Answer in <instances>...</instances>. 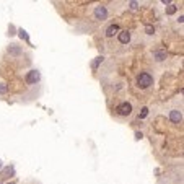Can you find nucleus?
Returning <instances> with one entry per match:
<instances>
[{
    "instance_id": "1",
    "label": "nucleus",
    "mask_w": 184,
    "mask_h": 184,
    "mask_svg": "<svg viewBox=\"0 0 184 184\" xmlns=\"http://www.w3.org/2000/svg\"><path fill=\"white\" fill-rule=\"evenodd\" d=\"M152 83H153V77L150 73H147V72H144V73H140L139 77H137V86L142 90L152 86Z\"/></svg>"
},
{
    "instance_id": "10",
    "label": "nucleus",
    "mask_w": 184,
    "mask_h": 184,
    "mask_svg": "<svg viewBox=\"0 0 184 184\" xmlns=\"http://www.w3.org/2000/svg\"><path fill=\"white\" fill-rule=\"evenodd\" d=\"M153 57L156 62H163L164 59H166V52L164 51H155L153 52Z\"/></svg>"
},
{
    "instance_id": "16",
    "label": "nucleus",
    "mask_w": 184,
    "mask_h": 184,
    "mask_svg": "<svg viewBox=\"0 0 184 184\" xmlns=\"http://www.w3.org/2000/svg\"><path fill=\"white\" fill-rule=\"evenodd\" d=\"M18 33H20V38H21V39H26V41H28V34H26L25 30H20Z\"/></svg>"
},
{
    "instance_id": "5",
    "label": "nucleus",
    "mask_w": 184,
    "mask_h": 184,
    "mask_svg": "<svg viewBox=\"0 0 184 184\" xmlns=\"http://www.w3.org/2000/svg\"><path fill=\"white\" fill-rule=\"evenodd\" d=\"M169 121L174 122V124H181V121H183V113L179 109H171L169 111Z\"/></svg>"
},
{
    "instance_id": "2",
    "label": "nucleus",
    "mask_w": 184,
    "mask_h": 184,
    "mask_svg": "<svg viewBox=\"0 0 184 184\" xmlns=\"http://www.w3.org/2000/svg\"><path fill=\"white\" fill-rule=\"evenodd\" d=\"M108 8H106L104 5H98L95 8V11H93V16H95V20H98V21H104L106 18H108Z\"/></svg>"
},
{
    "instance_id": "20",
    "label": "nucleus",
    "mask_w": 184,
    "mask_h": 184,
    "mask_svg": "<svg viewBox=\"0 0 184 184\" xmlns=\"http://www.w3.org/2000/svg\"><path fill=\"white\" fill-rule=\"evenodd\" d=\"M7 184H15V183H7Z\"/></svg>"
},
{
    "instance_id": "18",
    "label": "nucleus",
    "mask_w": 184,
    "mask_h": 184,
    "mask_svg": "<svg viewBox=\"0 0 184 184\" xmlns=\"http://www.w3.org/2000/svg\"><path fill=\"white\" fill-rule=\"evenodd\" d=\"M135 139H137V140L142 139V134H140V132H137V134H135Z\"/></svg>"
},
{
    "instance_id": "3",
    "label": "nucleus",
    "mask_w": 184,
    "mask_h": 184,
    "mask_svg": "<svg viewBox=\"0 0 184 184\" xmlns=\"http://www.w3.org/2000/svg\"><path fill=\"white\" fill-rule=\"evenodd\" d=\"M116 111H117L119 116H130L132 114V104H130L129 101H124V103H121V104L116 108Z\"/></svg>"
},
{
    "instance_id": "17",
    "label": "nucleus",
    "mask_w": 184,
    "mask_h": 184,
    "mask_svg": "<svg viewBox=\"0 0 184 184\" xmlns=\"http://www.w3.org/2000/svg\"><path fill=\"white\" fill-rule=\"evenodd\" d=\"M129 5H130V8H132V10H137V8H139V3H137V2H130Z\"/></svg>"
},
{
    "instance_id": "8",
    "label": "nucleus",
    "mask_w": 184,
    "mask_h": 184,
    "mask_svg": "<svg viewBox=\"0 0 184 184\" xmlns=\"http://www.w3.org/2000/svg\"><path fill=\"white\" fill-rule=\"evenodd\" d=\"M119 31L121 30H119V26H117V25H111V26L106 28V36H108V38H113V36L117 34Z\"/></svg>"
},
{
    "instance_id": "12",
    "label": "nucleus",
    "mask_w": 184,
    "mask_h": 184,
    "mask_svg": "<svg viewBox=\"0 0 184 184\" xmlns=\"http://www.w3.org/2000/svg\"><path fill=\"white\" fill-rule=\"evenodd\" d=\"M7 93H8V85L3 80H0V95H7Z\"/></svg>"
},
{
    "instance_id": "15",
    "label": "nucleus",
    "mask_w": 184,
    "mask_h": 184,
    "mask_svg": "<svg viewBox=\"0 0 184 184\" xmlns=\"http://www.w3.org/2000/svg\"><path fill=\"white\" fill-rule=\"evenodd\" d=\"M145 33H147V34H153L155 28H153V26H145Z\"/></svg>"
},
{
    "instance_id": "13",
    "label": "nucleus",
    "mask_w": 184,
    "mask_h": 184,
    "mask_svg": "<svg viewBox=\"0 0 184 184\" xmlns=\"http://www.w3.org/2000/svg\"><path fill=\"white\" fill-rule=\"evenodd\" d=\"M101 62H103V57H101V55H100V57H96V59L93 60V62H91V69L96 70V69H98V65H100Z\"/></svg>"
},
{
    "instance_id": "9",
    "label": "nucleus",
    "mask_w": 184,
    "mask_h": 184,
    "mask_svg": "<svg viewBox=\"0 0 184 184\" xmlns=\"http://www.w3.org/2000/svg\"><path fill=\"white\" fill-rule=\"evenodd\" d=\"M13 174H15V169H13V166H7V168L2 171L0 178H2V179H7V178H10V176H13Z\"/></svg>"
},
{
    "instance_id": "11",
    "label": "nucleus",
    "mask_w": 184,
    "mask_h": 184,
    "mask_svg": "<svg viewBox=\"0 0 184 184\" xmlns=\"http://www.w3.org/2000/svg\"><path fill=\"white\" fill-rule=\"evenodd\" d=\"M176 10H178V7L174 5V3H169L166 8H164V11H166V15H173V13H176Z\"/></svg>"
},
{
    "instance_id": "7",
    "label": "nucleus",
    "mask_w": 184,
    "mask_h": 184,
    "mask_svg": "<svg viewBox=\"0 0 184 184\" xmlns=\"http://www.w3.org/2000/svg\"><path fill=\"white\" fill-rule=\"evenodd\" d=\"M117 38H119L121 44H129V42H130V33L127 30L119 31V33H117Z\"/></svg>"
},
{
    "instance_id": "4",
    "label": "nucleus",
    "mask_w": 184,
    "mask_h": 184,
    "mask_svg": "<svg viewBox=\"0 0 184 184\" xmlns=\"http://www.w3.org/2000/svg\"><path fill=\"white\" fill-rule=\"evenodd\" d=\"M25 80H26V83H30V85H34V83H38L41 80V73H39V70H30L28 73H26V77H25Z\"/></svg>"
},
{
    "instance_id": "6",
    "label": "nucleus",
    "mask_w": 184,
    "mask_h": 184,
    "mask_svg": "<svg viewBox=\"0 0 184 184\" xmlns=\"http://www.w3.org/2000/svg\"><path fill=\"white\" fill-rule=\"evenodd\" d=\"M7 52H8L11 57H20V55L23 54V49H21V46L10 44V46H8V49H7Z\"/></svg>"
},
{
    "instance_id": "19",
    "label": "nucleus",
    "mask_w": 184,
    "mask_h": 184,
    "mask_svg": "<svg viewBox=\"0 0 184 184\" xmlns=\"http://www.w3.org/2000/svg\"><path fill=\"white\" fill-rule=\"evenodd\" d=\"M0 169H2V161H0Z\"/></svg>"
},
{
    "instance_id": "14",
    "label": "nucleus",
    "mask_w": 184,
    "mask_h": 184,
    "mask_svg": "<svg viewBox=\"0 0 184 184\" xmlns=\"http://www.w3.org/2000/svg\"><path fill=\"white\" fill-rule=\"evenodd\" d=\"M147 116H148V108H142V111H140L139 117H140V119H145Z\"/></svg>"
}]
</instances>
